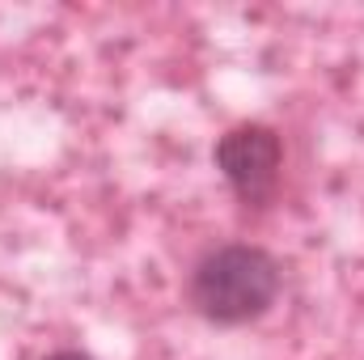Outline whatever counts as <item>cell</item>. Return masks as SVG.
<instances>
[{"instance_id":"6da1fadb","label":"cell","mask_w":364,"mask_h":360,"mask_svg":"<svg viewBox=\"0 0 364 360\" xmlns=\"http://www.w3.org/2000/svg\"><path fill=\"white\" fill-rule=\"evenodd\" d=\"M279 292V263L263 246H216L191 271V305L216 327L259 318Z\"/></svg>"},{"instance_id":"7a4b0ae2","label":"cell","mask_w":364,"mask_h":360,"mask_svg":"<svg viewBox=\"0 0 364 360\" xmlns=\"http://www.w3.org/2000/svg\"><path fill=\"white\" fill-rule=\"evenodd\" d=\"M279 166H284V144L263 123H242L216 140V170L246 203H263L272 195Z\"/></svg>"},{"instance_id":"3957f363","label":"cell","mask_w":364,"mask_h":360,"mask_svg":"<svg viewBox=\"0 0 364 360\" xmlns=\"http://www.w3.org/2000/svg\"><path fill=\"white\" fill-rule=\"evenodd\" d=\"M47 360H90L85 352H55V356H47Z\"/></svg>"}]
</instances>
